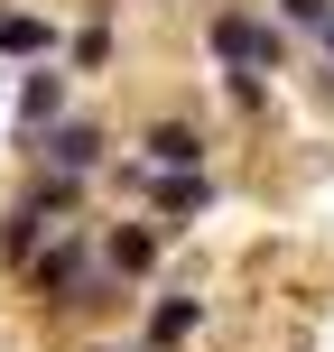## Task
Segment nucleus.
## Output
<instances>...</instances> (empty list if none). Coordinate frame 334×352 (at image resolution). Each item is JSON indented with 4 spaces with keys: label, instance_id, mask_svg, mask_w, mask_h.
<instances>
[{
    "label": "nucleus",
    "instance_id": "obj_10",
    "mask_svg": "<svg viewBox=\"0 0 334 352\" xmlns=\"http://www.w3.org/2000/svg\"><path fill=\"white\" fill-rule=\"evenodd\" d=\"M279 10L298 19V28H325V19H334V0H279Z\"/></svg>",
    "mask_w": 334,
    "mask_h": 352
},
{
    "label": "nucleus",
    "instance_id": "obj_11",
    "mask_svg": "<svg viewBox=\"0 0 334 352\" xmlns=\"http://www.w3.org/2000/svg\"><path fill=\"white\" fill-rule=\"evenodd\" d=\"M325 47H334V19H325Z\"/></svg>",
    "mask_w": 334,
    "mask_h": 352
},
{
    "label": "nucleus",
    "instance_id": "obj_3",
    "mask_svg": "<svg viewBox=\"0 0 334 352\" xmlns=\"http://www.w3.org/2000/svg\"><path fill=\"white\" fill-rule=\"evenodd\" d=\"M205 204H213V186H205V176L167 167V186H158V213H205Z\"/></svg>",
    "mask_w": 334,
    "mask_h": 352
},
{
    "label": "nucleus",
    "instance_id": "obj_9",
    "mask_svg": "<svg viewBox=\"0 0 334 352\" xmlns=\"http://www.w3.org/2000/svg\"><path fill=\"white\" fill-rule=\"evenodd\" d=\"M149 250H158L149 232H121V241H112V269H149Z\"/></svg>",
    "mask_w": 334,
    "mask_h": 352
},
{
    "label": "nucleus",
    "instance_id": "obj_8",
    "mask_svg": "<svg viewBox=\"0 0 334 352\" xmlns=\"http://www.w3.org/2000/svg\"><path fill=\"white\" fill-rule=\"evenodd\" d=\"M149 158H158V167H195V130H149Z\"/></svg>",
    "mask_w": 334,
    "mask_h": 352
},
{
    "label": "nucleus",
    "instance_id": "obj_1",
    "mask_svg": "<svg viewBox=\"0 0 334 352\" xmlns=\"http://www.w3.org/2000/svg\"><path fill=\"white\" fill-rule=\"evenodd\" d=\"M213 56L223 65H279V28H260V19H213Z\"/></svg>",
    "mask_w": 334,
    "mask_h": 352
},
{
    "label": "nucleus",
    "instance_id": "obj_6",
    "mask_svg": "<svg viewBox=\"0 0 334 352\" xmlns=\"http://www.w3.org/2000/svg\"><path fill=\"white\" fill-rule=\"evenodd\" d=\"M56 102H65V84H56V74H28V93H19L28 130H47V121H56Z\"/></svg>",
    "mask_w": 334,
    "mask_h": 352
},
{
    "label": "nucleus",
    "instance_id": "obj_5",
    "mask_svg": "<svg viewBox=\"0 0 334 352\" xmlns=\"http://www.w3.org/2000/svg\"><path fill=\"white\" fill-rule=\"evenodd\" d=\"M37 287L74 297V287H84V250H47V260H37Z\"/></svg>",
    "mask_w": 334,
    "mask_h": 352
},
{
    "label": "nucleus",
    "instance_id": "obj_4",
    "mask_svg": "<svg viewBox=\"0 0 334 352\" xmlns=\"http://www.w3.org/2000/svg\"><path fill=\"white\" fill-rule=\"evenodd\" d=\"M0 56H47V19L10 10V19H0Z\"/></svg>",
    "mask_w": 334,
    "mask_h": 352
},
{
    "label": "nucleus",
    "instance_id": "obj_7",
    "mask_svg": "<svg viewBox=\"0 0 334 352\" xmlns=\"http://www.w3.org/2000/svg\"><path fill=\"white\" fill-rule=\"evenodd\" d=\"M186 334H195V297H167L149 316V343H186Z\"/></svg>",
    "mask_w": 334,
    "mask_h": 352
},
{
    "label": "nucleus",
    "instance_id": "obj_2",
    "mask_svg": "<svg viewBox=\"0 0 334 352\" xmlns=\"http://www.w3.org/2000/svg\"><path fill=\"white\" fill-rule=\"evenodd\" d=\"M93 148H103V140H93L84 121H65V130H47V158L65 167V176H84V167H93Z\"/></svg>",
    "mask_w": 334,
    "mask_h": 352
}]
</instances>
